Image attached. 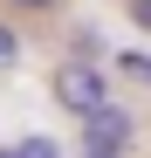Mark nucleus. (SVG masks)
I'll return each instance as SVG.
<instances>
[{
	"label": "nucleus",
	"instance_id": "39448f33",
	"mask_svg": "<svg viewBox=\"0 0 151 158\" xmlns=\"http://www.w3.org/2000/svg\"><path fill=\"white\" fill-rule=\"evenodd\" d=\"M14 151H21V158H55V144H48V138H21Z\"/></svg>",
	"mask_w": 151,
	"mask_h": 158
},
{
	"label": "nucleus",
	"instance_id": "f257e3e1",
	"mask_svg": "<svg viewBox=\"0 0 151 158\" xmlns=\"http://www.w3.org/2000/svg\"><path fill=\"white\" fill-rule=\"evenodd\" d=\"M55 96L69 103L76 117H96L110 103V76L96 69V62H69V69H55Z\"/></svg>",
	"mask_w": 151,
	"mask_h": 158
},
{
	"label": "nucleus",
	"instance_id": "6e6552de",
	"mask_svg": "<svg viewBox=\"0 0 151 158\" xmlns=\"http://www.w3.org/2000/svg\"><path fill=\"white\" fill-rule=\"evenodd\" d=\"M89 158H124V151H89Z\"/></svg>",
	"mask_w": 151,
	"mask_h": 158
},
{
	"label": "nucleus",
	"instance_id": "0eeeda50",
	"mask_svg": "<svg viewBox=\"0 0 151 158\" xmlns=\"http://www.w3.org/2000/svg\"><path fill=\"white\" fill-rule=\"evenodd\" d=\"M14 7H55V0H14Z\"/></svg>",
	"mask_w": 151,
	"mask_h": 158
},
{
	"label": "nucleus",
	"instance_id": "20e7f679",
	"mask_svg": "<svg viewBox=\"0 0 151 158\" xmlns=\"http://www.w3.org/2000/svg\"><path fill=\"white\" fill-rule=\"evenodd\" d=\"M14 62H21V41H14L7 21H0V69H14Z\"/></svg>",
	"mask_w": 151,
	"mask_h": 158
},
{
	"label": "nucleus",
	"instance_id": "f03ea898",
	"mask_svg": "<svg viewBox=\"0 0 151 158\" xmlns=\"http://www.w3.org/2000/svg\"><path fill=\"white\" fill-rule=\"evenodd\" d=\"M131 110H117V103H103L96 117H83V138H89V151H124L131 144Z\"/></svg>",
	"mask_w": 151,
	"mask_h": 158
},
{
	"label": "nucleus",
	"instance_id": "423d86ee",
	"mask_svg": "<svg viewBox=\"0 0 151 158\" xmlns=\"http://www.w3.org/2000/svg\"><path fill=\"white\" fill-rule=\"evenodd\" d=\"M131 21H137V28L151 35V0H131Z\"/></svg>",
	"mask_w": 151,
	"mask_h": 158
},
{
	"label": "nucleus",
	"instance_id": "7ed1b4c3",
	"mask_svg": "<svg viewBox=\"0 0 151 158\" xmlns=\"http://www.w3.org/2000/svg\"><path fill=\"white\" fill-rule=\"evenodd\" d=\"M117 69L131 76V83H151V55H131V48H124V55H117Z\"/></svg>",
	"mask_w": 151,
	"mask_h": 158
}]
</instances>
